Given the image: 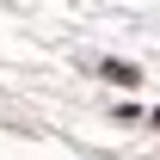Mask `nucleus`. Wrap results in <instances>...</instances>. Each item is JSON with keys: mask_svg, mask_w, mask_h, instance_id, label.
I'll return each instance as SVG.
<instances>
[{"mask_svg": "<svg viewBox=\"0 0 160 160\" xmlns=\"http://www.w3.org/2000/svg\"><path fill=\"white\" fill-rule=\"evenodd\" d=\"M154 123H160V117H154Z\"/></svg>", "mask_w": 160, "mask_h": 160, "instance_id": "obj_1", "label": "nucleus"}]
</instances>
